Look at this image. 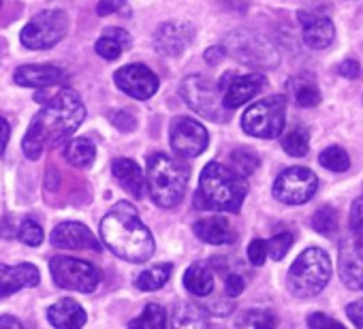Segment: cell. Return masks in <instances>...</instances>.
<instances>
[{
  "label": "cell",
  "instance_id": "6da1fadb",
  "mask_svg": "<svg viewBox=\"0 0 363 329\" xmlns=\"http://www.w3.org/2000/svg\"><path fill=\"white\" fill-rule=\"evenodd\" d=\"M39 101L43 103V109L33 118L22 141V150L30 160H37L45 147L58 145L71 137L86 118V107L79 94L71 88H60L52 94V99Z\"/></svg>",
  "mask_w": 363,
  "mask_h": 329
},
{
  "label": "cell",
  "instance_id": "7a4b0ae2",
  "mask_svg": "<svg viewBox=\"0 0 363 329\" xmlns=\"http://www.w3.org/2000/svg\"><path fill=\"white\" fill-rule=\"evenodd\" d=\"M101 238L105 246L128 263H145L154 255V238L141 223L135 206L122 201L101 221Z\"/></svg>",
  "mask_w": 363,
  "mask_h": 329
},
{
  "label": "cell",
  "instance_id": "3957f363",
  "mask_svg": "<svg viewBox=\"0 0 363 329\" xmlns=\"http://www.w3.org/2000/svg\"><path fill=\"white\" fill-rule=\"evenodd\" d=\"M246 195H248V184L240 174H235L227 164L208 162L199 178V191L195 195V203L201 210L235 214L242 210Z\"/></svg>",
  "mask_w": 363,
  "mask_h": 329
},
{
  "label": "cell",
  "instance_id": "277c9868",
  "mask_svg": "<svg viewBox=\"0 0 363 329\" xmlns=\"http://www.w3.org/2000/svg\"><path fill=\"white\" fill-rule=\"evenodd\" d=\"M189 178V164L182 158L169 156L164 152H156L147 158L145 186L152 201L160 208H173L184 199Z\"/></svg>",
  "mask_w": 363,
  "mask_h": 329
},
{
  "label": "cell",
  "instance_id": "5b68a950",
  "mask_svg": "<svg viewBox=\"0 0 363 329\" xmlns=\"http://www.w3.org/2000/svg\"><path fill=\"white\" fill-rule=\"evenodd\" d=\"M329 278H331L329 255L320 248H308L293 261L286 274V286L295 297L308 299L318 295L329 284Z\"/></svg>",
  "mask_w": 363,
  "mask_h": 329
},
{
  "label": "cell",
  "instance_id": "8992f818",
  "mask_svg": "<svg viewBox=\"0 0 363 329\" xmlns=\"http://www.w3.org/2000/svg\"><path fill=\"white\" fill-rule=\"evenodd\" d=\"M225 52H229L238 62L248 65L252 69H274L280 62V56L276 52V48L269 43V39H265L263 35H259L257 30L250 28H238L227 37V45Z\"/></svg>",
  "mask_w": 363,
  "mask_h": 329
},
{
  "label": "cell",
  "instance_id": "52a82bcc",
  "mask_svg": "<svg viewBox=\"0 0 363 329\" xmlns=\"http://www.w3.org/2000/svg\"><path fill=\"white\" fill-rule=\"evenodd\" d=\"M286 122V96L274 94L267 99H261L252 107L244 111L242 128L244 133L259 137V139H276L282 135Z\"/></svg>",
  "mask_w": 363,
  "mask_h": 329
},
{
  "label": "cell",
  "instance_id": "ba28073f",
  "mask_svg": "<svg viewBox=\"0 0 363 329\" xmlns=\"http://www.w3.org/2000/svg\"><path fill=\"white\" fill-rule=\"evenodd\" d=\"M69 16L60 9H48L37 13L22 30V45L28 50H50L67 37Z\"/></svg>",
  "mask_w": 363,
  "mask_h": 329
},
{
  "label": "cell",
  "instance_id": "9c48e42d",
  "mask_svg": "<svg viewBox=\"0 0 363 329\" xmlns=\"http://www.w3.org/2000/svg\"><path fill=\"white\" fill-rule=\"evenodd\" d=\"M179 94L186 101L191 109H195L199 116L210 118L214 122H225L229 120V109L223 105V99L218 90L214 88L212 82H208L201 75H191L182 82Z\"/></svg>",
  "mask_w": 363,
  "mask_h": 329
},
{
  "label": "cell",
  "instance_id": "30bf717a",
  "mask_svg": "<svg viewBox=\"0 0 363 329\" xmlns=\"http://www.w3.org/2000/svg\"><path fill=\"white\" fill-rule=\"evenodd\" d=\"M50 272L54 282L60 289L77 291V293H92L101 282V272L90 261L71 259V257H54L50 261Z\"/></svg>",
  "mask_w": 363,
  "mask_h": 329
},
{
  "label": "cell",
  "instance_id": "8fae6325",
  "mask_svg": "<svg viewBox=\"0 0 363 329\" xmlns=\"http://www.w3.org/2000/svg\"><path fill=\"white\" fill-rule=\"evenodd\" d=\"M318 178L306 167H289L274 182V197L286 206H301L314 197Z\"/></svg>",
  "mask_w": 363,
  "mask_h": 329
},
{
  "label": "cell",
  "instance_id": "7c38bea8",
  "mask_svg": "<svg viewBox=\"0 0 363 329\" xmlns=\"http://www.w3.org/2000/svg\"><path fill=\"white\" fill-rule=\"evenodd\" d=\"M210 135L203 124L193 118L179 116L171 122V147L182 158H195L206 152Z\"/></svg>",
  "mask_w": 363,
  "mask_h": 329
},
{
  "label": "cell",
  "instance_id": "4fadbf2b",
  "mask_svg": "<svg viewBox=\"0 0 363 329\" xmlns=\"http://www.w3.org/2000/svg\"><path fill=\"white\" fill-rule=\"evenodd\" d=\"M113 82L124 94H128L137 101H145V99L154 96L158 90V77L145 65H126V67L118 69L113 75Z\"/></svg>",
  "mask_w": 363,
  "mask_h": 329
},
{
  "label": "cell",
  "instance_id": "5bb4252c",
  "mask_svg": "<svg viewBox=\"0 0 363 329\" xmlns=\"http://www.w3.org/2000/svg\"><path fill=\"white\" fill-rule=\"evenodd\" d=\"M337 272L348 289L363 291V238L350 235L340 242Z\"/></svg>",
  "mask_w": 363,
  "mask_h": 329
},
{
  "label": "cell",
  "instance_id": "9a60e30c",
  "mask_svg": "<svg viewBox=\"0 0 363 329\" xmlns=\"http://www.w3.org/2000/svg\"><path fill=\"white\" fill-rule=\"evenodd\" d=\"M265 86V75L263 73H250V75H235L227 73L220 82L223 90V105L231 111L244 103H248L255 94L261 92Z\"/></svg>",
  "mask_w": 363,
  "mask_h": 329
},
{
  "label": "cell",
  "instance_id": "2e32d148",
  "mask_svg": "<svg viewBox=\"0 0 363 329\" xmlns=\"http://www.w3.org/2000/svg\"><path fill=\"white\" fill-rule=\"evenodd\" d=\"M195 39V28L189 22H164L154 33V50L162 56H179Z\"/></svg>",
  "mask_w": 363,
  "mask_h": 329
},
{
  "label": "cell",
  "instance_id": "e0dca14e",
  "mask_svg": "<svg viewBox=\"0 0 363 329\" xmlns=\"http://www.w3.org/2000/svg\"><path fill=\"white\" fill-rule=\"evenodd\" d=\"M299 24H301V35L303 43L312 50H325L333 43L335 39V26L333 22L318 13V11H299L297 13Z\"/></svg>",
  "mask_w": 363,
  "mask_h": 329
},
{
  "label": "cell",
  "instance_id": "ac0fdd59",
  "mask_svg": "<svg viewBox=\"0 0 363 329\" xmlns=\"http://www.w3.org/2000/svg\"><path fill=\"white\" fill-rule=\"evenodd\" d=\"M52 244L62 250H99V242L92 231L82 223H60L52 231Z\"/></svg>",
  "mask_w": 363,
  "mask_h": 329
},
{
  "label": "cell",
  "instance_id": "d6986e66",
  "mask_svg": "<svg viewBox=\"0 0 363 329\" xmlns=\"http://www.w3.org/2000/svg\"><path fill=\"white\" fill-rule=\"evenodd\" d=\"M41 280L39 269L30 263L5 265L0 263V297H9L26 286H37Z\"/></svg>",
  "mask_w": 363,
  "mask_h": 329
},
{
  "label": "cell",
  "instance_id": "ffe728a7",
  "mask_svg": "<svg viewBox=\"0 0 363 329\" xmlns=\"http://www.w3.org/2000/svg\"><path fill=\"white\" fill-rule=\"evenodd\" d=\"M16 84L24 88H52L67 79V73L56 65H24L13 75Z\"/></svg>",
  "mask_w": 363,
  "mask_h": 329
},
{
  "label": "cell",
  "instance_id": "44dd1931",
  "mask_svg": "<svg viewBox=\"0 0 363 329\" xmlns=\"http://www.w3.org/2000/svg\"><path fill=\"white\" fill-rule=\"evenodd\" d=\"M195 235L206 242V244H214V246H223V244H233L238 240L235 229L231 227V223L225 216H208L201 218L193 225Z\"/></svg>",
  "mask_w": 363,
  "mask_h": 329
},
{
  "label": "cell",
  "instance_id": "7402d4cb",
  "mask_svg": "<svg viewBox=\"0 0 363 329\" xmlns=\"http://www.w3.org/2000/svg\"><path fill=\"white\" fill-rule=\"evenodd\" d=\"M111 174L113 178L118 180V184L135 199H141L143 197V191H145V176L141 172V167L130 160V158H116L113 164H111Z\"/></svg>",
  "mask_w": 363,
  "mask_h": 329
},
{
  "label": "cell",
  "instance_id": "603a6c76",
  "mask_svg": "<svg viewBox=\"0 0 363 329\" xmlns=\"http://www.w3.org/2000/svg\"><path fill=\"white\" fill-rule=\"evenodd\" d=\"M48 318L56 329H82L86 325V310L75 299H58L48 310Z\"/></svg>",
  "mask_w": 363,
  "mask_h": 329
},
{
  "label": "cell",
  "instance_id": "cb8c5ba5",
  "mask_svg": "<svg viewBox=\"0 0 363 329\" xmlns=\"http://www.w3.org/2000/svg\"><path fill=\"white\" fill-rule=\"evenodd\" d=\"M130 43L133 39L124 28H107L96 41V54L105 60H116L124 50L130 48Z\"/></svg>",
  "mask_w": 363,
  "mask_h": 329
},
{
  "label": "cell",
  "instance_id": "d4e9b609",
  "mask_svg": "<svg viewBox=\"0 0 363 329\" xmlns=\"http://www.w3.org/2000/svg\"><path fill=\"white\" fill-rule=\"evenodd\" d=\"M184 286L197 295V297H206L214 291V274L212 267L208 263H193L186 272H184Z\"/></svg>",
  "mask_w": 363,
  "mask_h": 329
},
{
  "label": "cell",
  "instance_id": "484cf974",
  "mask_svg": "<svg viewBox=\"0 0 363 329\" xmlns=\"http://www.w3.org/2000/svg\"><path fill=\"white\" fill-rule=\"evenodd\" d=\"M171 329H208V316L195 303H182L173 312Z\"/></svg>",
  "mask_w": 363,
  "mask_h": 329
},
{
  "label": "cell",
  "instance_id": "4316f807",
  "mask_svg": "<svg viewBox=\"0 0 363 329\" xmlns=\"http://www.w3.org/2000/svg\"><path fill=\"white\" fill-rule=\"evenodd\" d=\"M65 158L73 164V167L86 169L96 158V147L90 139H84V137L71 139L65 147Z\"/></svg>",
  "mask_w": 363,
  "mask_h": 329
},
{
  "label": "cell",
  "instance_id": "83f0119b",
  "mask_svg": "<svg viewBox=\"0 0 363 329\" xmlns=\"http://www.w3.org/2000/svg\"><path fill=\"white\" fill-rule=\"evenodd\" d=\"M289 92L299 107H316L320 103V90L308 77H291Z\"/></svg>",
  "mask_w": 363,
  "mask_h": 329
},
{
  "label": "cell",
  "instance_id": "f1b7e54d",
  "mask_svg": "<svg viewBox=\"0 0 363 329\" xmlns=\"http://www.w3.org/2000/svg\"><path fill=\"white\" fill-rule=\"evenodd\" d=\"M128 329H167V312L158 303H147L145 310L128 323Z\"/></svg>",
  "mask_w": 363,
  "mask_h": 329
},
{
  "label": "cell",
  "instance_id": "f546056e",
  "mask_svg": "<svg viewBox=\"0 0 363 329\" xmlns=\"http://www.w3.org/2000/svg\"><path fill=\"white\" fill-rule=\"evenodd\" d=\"M171 269H173L171 263H160L156 267H150V269L141 272V276L135 280V284H137L139 291H156V289L167 284V280L171 276Z\"/></svg>",
  "mask_w": 363,
  "mask_h": 329
},
{
  "label": "cell",
  "instance_id": "4dcf8cb0",
  "mask_svg": "<svg viewBox=\"0 0 363 329\" xmlns=\"http://www.w3.org/2000/svg\"><path fill=\"white\" fill-rule=\"evenodd\" d=\"M318 162L323 164L325 169L335 172V174H344V172H348V167H350V158H348V154H346L342 147H337V145L325 147V150L320 152V156H318Z\"/></svg>",
  "mask_w": 363,
  "mask_h": 329
},
{
  "label": "cell",
  "instance_id": "1f68e13d",
  "mask_svg": "<svg viewBox=\"0 0 363 329\" xmlns=\"http://www.w3.org/2000/svg\"><path fill=\"white\" fill-rule=\"evenodd\" d=\"M282 150L291 156H306L308 150H310V135L306 128L297 126L293 130H289L284 137H282Z\"/></svg>",
  "mask_w": 363,
  "mask_h": 329
},
{
  "label": "cell",
  "instance_id": "d6a6232c",
  "mask_svg": "<svg viewBox=\"0 0 363 329\" xmlns=\"http://www.w3.org/2000/svg\"><path fill=\"white\" fill-rule=\"evenodd\" d=\"M259 156L252 152V150H246V147H240L231 154V169L235 174H240L242 178L255 174L259 169Z\"/></svg>",
  "mask_w": 363,
  "mask_h": 329
},
{
  "label": "cell",
  "instance_id": "836d02e7",
  "mask_svg": "<svg viewBox=\"0 0 363 329\" xmlns=\"http://www.w3.org/2000/svg\"><path fill=\"white\" fill-rule=\"evenodd\" d=\"M312 229L320 235L331 238L337 231V212L331 206H323L312 216Z\"/></svg>",
  "mask_w": 363,
  "mask_h": 329
},
{
  "label": "cell",
  "instance_id": "e575fe53",
  "mask_svg": "<svg viewBox=\"0 0 363 329\" xmlns=\"http://www.w3.org/2000/svg\"><path fill=\"white\" fill-rule=\"evenodd\" d=\"M18 238L26 244V246H41L43 242V229L35 218H24L20 229H18Z\"/></svg>",
  "mask_w": 363,
  "mask_h": 329
},
{
  "label": "cell",
  "instance_id": "d590c367",
  "mask_svg": "<svg viewBox=\"0 0 363 329\" xmlns=\"http://www.w3.org/2000/svg\"><path fill=\"white\" fill-rule=\"evenodd\" d=\"M293 246V235L291 233H278L267 242V257H272L274 261L284 259V255L289 252V248Z\"/></svg>",
  "mask_w": 363,
  "mask_h": 329
},
{
  "label": "cell",
  "instance_id": "8d00e7d4",
  "mask_svg": "<svg viewBox=\"0 0 363 329\" xmlns=\"http://www.w3.org/2000/svg\"><path fill=\"white\" fill-rule=\"evenodd\" d=\"M267 259V242L265 240H252L248 244V261L257 267H261Z\"/></svg>",
  "mask_w": 363,
  "mask_h": 329
},
{
  "label": "cell",
  "instance_id": "74e56055",
  "mask_svg": "<svg viewBox=\"0 0 363 329\" xmlns=\"http://www.w3.org/2000/svg\"><path fill=\"white\" fill-rule=\"evenodd\" d=\"M308 325H310V329H346L342 323H337L335 318H331L323 312H312L308 316Z\"/></svg>",
  "mask_w": 363,
  "mask_h": 329
},
{
  "label": "cell",
  "instance_id": "f35d334b",
  "mask_svg": "<svg viewBox=\"0 0 363 329\" xmlns=\"http://www.w3.org/2000/svg\"><path fill=\"white\" fill-rule=\"evenodd\" d=\"M350 233L363 238V199H357L350 208Z\"/></svg>",
  "mask_w": 363,
  "mask_h": 329
},
{
  "label": "cell",
  "instance_id": "ab89813d",
  "mask_svg": "<svg viewBox=\"0 0 363 329\" xmlns=\"http://www.w3.org/2000/svg\"><path fill=\"white\" fill-rule=\"evenodd\" d=\"M111 122L116 124V128H120V130H135V126H137V120H135V116L128 111V109H118V111H113L111 113Z\"/></svg>",
  "mask_w": 363,
  "mask_h": 329
},
{
  "label": "cell",
  "instance_id": "60d3db41",
  "mask_svg": "<svg viewBox=\"0 0 363 329\" xmlns=\"http://www.w3.org/2000/svg\"><path fill=\"white\" fill-rule=\"evenodd\" d=\"M126 7L124 0H99V7H96V13L99 16H111V13H122Z\"/></svg>",
  "mask_w": 363,
  "mask_h": 329
},
{
  "label": "cell",
  "instance_id": "b9f144b4",
  "mask_svg": "<svg viewBox=\"0 0 363 329\" xmlns=\"http://www.w3.org/2000/svg\"><path fill=\"white\" fill-rule=\"evenodd\" d=\"M244 289H246L244 276H240V274H229V276H227V280H225V291H227V295L238 297Z\"/></svg>",
  "mask_w": 363,
  "mask_h": 329
},
{
  "label": "cell",
  "instance_id": "7bdbcfd3",
  "mask_svg": "<svg viewBox=\"0 0 363 329\" xmlns=\"http://www.w3.org/2000/svg\"><path fill=\"white\" fill-rule=\"evenodd\" d=\"M346 316L354 323L357 329H363V299H357L346 306Z\"/></svg>",
  "mask_w": 363,
  "mask_h": 329
},
{
  "label": "cell",
  "instance_id": "ee69618b",
  "mask_svg": "<svg viewBox=\"0 0 363 329\" xmlns=\"http://www.w3.org/2000/svg\"><path fill=\"white\" fill-rule=\"evenodd\" d=\"M252 327L255 329H276V318L267 312L252 314Z\"/></svg>",
  "mask_w": 363,
  "mask_h": 329
},
{
  "label": "cell",
  "instance_id": "f6af8a7d",
  "mask_svg": "<svg viewBox=\"0 0 363 329\" xmlns=\"http://www.w3.org/2000/svg\"><path fill=\"white\" fill-rule=\"evenodd\" d=\"M337 73H340L342 77L354 79V77H359V62L352 60V58H348V60H344V62L337 67Z\"/></svg>",
  "mask_w": 363,
  "mask_h": 329
},
{
  "label": "cell",
  "instance_id": "bcb514c9",
  "mask_svg": "<svg viewBox=\"0 0 363 329\" xmlns=\"http://www.w3.org/2000/svg\"><path fill=\"white\" fill-rule=\"evenodd\" d=\"M9 135H11V128H9V122L5 118H0V154L5 152L7 143H9Z\"/></svg>",
  "mask_w": 363,
  "mask_h": 329
},
{
  "label": "cell",
  "instance_id": "7dc6e473",
  "mask_svg": "<svg viewBox=\"0 0 363 329\" xmlns=\"http://www.w3.org/2000/svg\"><path fill=\"white\" fill-rule=\"evenodd\" d=\"M0 329H24L22 320L11 316V314H5V316H0Z\"/></svg>",
  "mask_w": 363,
  "mask_h": 329
},
{
  "label": "cell",
  "instance_id": "c3c4849f",
  "mask_svg": "<svg viewBox=\"0 0 363 329\" xmlns=\"http://www.w3.org/2000/svg\"><path fill=\"white\" fill-rule=\"evenodd\" d=\"M225 56H227L225 48H212V50L206 52V60H208L210 65H218Z\"/></svg>",
  "mask_w": 363,
  "mask_h": 329
},
{
  "label": "cell",
  "instance_id": "681fc988",
  "mask_svg": "<svg viewBox=\"0 0 363 329\" xmlns=\"http://www.w3.org/2000/svg\"><path fill=\"white\" fill-rule=\"evenodd\" d=\"M24 329H26V327H24Z\"/></svg>",
  "mask_w": 363,
  "mask_h": 329
}]
</instances>
